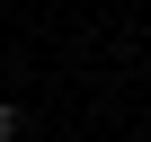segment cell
<instances>
[{
  "label": "cell",
  "mask_w": 151,
  "mask_h": 142,
  "mask_svg": "<svg viewBox=\"0 0 151 142\" xmlns=\"http://www.w3.org/2000/svg\"><path fill=\"white\" fill-rule=\"evenodd\" d=\"M9 133H18V107H0V142H9Z\"/></svg>",
  "instance_id": "cell-1"
}]
</instances>
